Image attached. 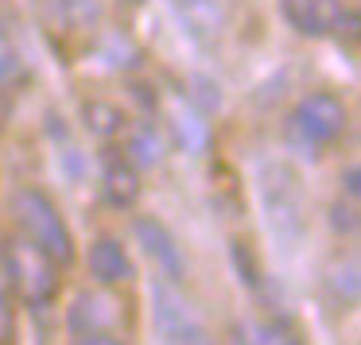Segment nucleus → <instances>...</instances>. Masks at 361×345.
Wrapping results in <instances>:
<instances>
[{"instance_id": "f257e3e1", "label": "nucleus", "mask_w": 361, "mask_h": 345, "mask_svg": "<svg viewBox=\"0 0 361 345\" xmlns=\"http://www.w3.org/2000/svg\"><path fill=\"white\" fill-rule=\"evenodd\" d=\"M257 198H260V218L272 237L276 249L295 252L307 233V202L295 171L283 159H264L257 163Z\"/></svg>"}, {"instance_id": "f03ea898", "label": "nucleus", "mask_w": 361, "mask_h": 345, "mask_svg": "<svg viewBox=\"0 0 361 345\" xmlns=\"http://www.w3.org/2000/svg\"><path fill=\"white\" fill-rule=\"evenodd\" d=\"M350 125V113H345V101L326 89H314V94L299 97V105L288 113L283 120V144L295 151L299 159L314 163L322 156V148L338 140Z\"/></svg>"}, {"instance_id": "7ed1b4c3", "label": "nucleus", "mask_w": 361, "mask_h": 345, "mask_svg": "<svg viewBox=\"0 0 361 345\" xmlns=\"http://www.w3.org/2000/svg\"><path fill=\"white\" fill-rule=\"evenodd\" d=\"M59 272L63 268L27 237H4L0 241V275L24 299L27 306H51L59 295Z\"/></svg>"}, {"instance_id": "20e7f679", "label": "nucleus", "mask_w": 361, "mask_h": 345, "mask_svg": "<svg viewBox=\"0 0 361 345\" xmlns=\"http://www.w3.org/2000/svg\"><path fill=\"white\" fill-rule=\"evenodd\" d=\"M12 218H16L20 233L32 244H39L59 268L74 264V237H71V229H66L63 213L51 202L47 190H39V187L16 190V194H12Z\"/></svg>"}, {"instance_id": "39448f33", "label": "nucleus", "mask_w": 361, "mask_h": 345, "mask_svg": "<svg viewBox=\"0 0 361 345\" xmlns=\"http://www.w3.org/2000/svg\"><path fill=\"white\" fill-rule=\"evenodd\" d=\"M148 299H152V322H156V334L164 345H214L198 310L183 299L179 283L164 280L156 272L148 283Z\"/></svg>"}, {"instance_id": "423d86ee", "label": "nucleus", "mask_w": 361, "mask_h": 345, "mask_svg": "<svg viewBox=\"0 0 361 345\" xmlns=\"http://www.w3.org/2000/svg\"><path fill=\"white\" fill-rule=\"evenodd\" d=\"M179 32L195 43L198 51H210L221 43L229 24V4L226 0H167Z\"/></svg>"}, {"instance_id": "0eeeda50", "label": "nucleus", "mask_w": 361, "mask_h": 345, "mask_svg": "<svg viewBox=\"0 0 361 345\" xmlns=\"http://www.w3.org/2000/svg\"><path fill=\"white\" fill-rule=\"evenodd\" d=\"M280 4V16L288 20V27H295L307 39H326L338 32L345 16L342 0H276Z\"/></svg>"}, {"instance_id": "6e6552de", "label": "nucleus", "mask_w": 361, "mask_h": 345, "mask_svg": "<svg viewBox=\"0 0 361 345\" xmlns=\"http://www.w3.org/2000/svg\"><path fill=\"white\" fill-rule=\"evenodd\" d=\"M136 241L144 244V252L152 256V264H156V272L164 275V280L183 283V275H187V260H183L179 241L171 237V229H167L164 221L152 218V213L136 218Z\"/></svg>"}, {"instance_id": "1a4fd4ad", "label": "nucleus", "mask_w": 361, "mask_h": 345, "mask_svg": "<svg viewBox=\"0 0 361 345\" xmlns=\"http://www.w3.org/2000/svg\"><path fill=\"white\" fill-rule=\"evenodd\" d=\"M167 125L175 132V144H179L187 156H206L214 144L210 136V120H206L202 109H195L190 97H171L167 101Z\"/></svg>"}, {"instance_id": "9d476101", "label": "nucleus", "mask_w": 361, "mask_h": 345, "mask_svg": "<svg viewBox=\"0 0 361 345\" xmlns=\"http://www.w3.org/2000/svg\"><path fill=\"white\" fill-rule=\"evenodd\" d=\"M102 194L113 210H133L140 198V175L128 163V156L105 148L102 151Z\"/></svg>"}, {"instance_id": "9b49d317", "label": "nucleus", "mask_w": 361, "mask_h": 345, "mask_svg": "<svg viewBox=\"0 0 361 345\" xmlns=\"http://www.w3.org/2000/svg\"><path fill=\"white\" fill-rule=\"evenodd\" d=\"M86 264H90V275L105 287H117V283H128L133 280V260H128L125 244L113 241V237H97L86 252Z\"/></svg>"}, {"instance_id": "f8f14e48", "label": "nucleus", "mask_w": 361, "mask_h": 345, "mask_svg": "<svg viewBox=\"0 0 361 345\" xmlns=\"http://www.w3.org/2000/svg\"><path fill=\"white\" fill-rule=\"evenodd\" d=\"M326 295L334 299V306L350 310L357 306V295H361V275H357V260L345 256V260H334L326 268Z\"/></svg>"}, {"instance_id": "ddd939ff", "label": "nucleus", "mask_w": 361, "mask_h": 345, "mask_svg": "<svg viewBox=\"0 0 361 345\" xmlns=\"http://www.w3.org/2000/svg\"><path fill=\"white\" fill-rule=\"evenodd\" d=\"M82 120H86V128L97 136V140H117V136L128 128L125 113H121L113 101H102V97L82 105Z\"/></svg>"}, {"instance_id": "4468645a", "label": "nucleus", "mask_w": 361, "mask_h": 345, "mask_svg": "<svg viewBox=\"0 0 361 345\" xmlns=\"http://www.w3.org/2000/svg\"><path fill=\"white\" fill-rule=\"evenodd\" d=\"M128 163L133 167H159L164 163V140H159L156 125L140 120V125L128 132Z\"/></svg>"}, {"instance_id": "2eb2a0df", "label": "nucleus", "mask_w": 361, "mask_h": 345, "mask_svg": "<svg viewBox=\"0 0 361 345\" xmlns=\"http://www.w3.org/2000/svg\"><path fill=\"white\" fill-rule=\"evenodd\" d=\"M229 264H233V272H237V283H241L245 291H252V295H260L264 280H260L257 256H252V249L245 241H229Z\"/></svg>"}, {"instance_id": "dca6fc26", "label": "nucleus", "mask_w": 361, "mask_h": 345, "mask_svg": "<svg viewBox=\"0 0 361 345\" xmlns=\"http://www.w3.org/2000/svg\"><path fill=\"white\" fill-rule=\"evenodd\" d=\"M330 229H334V233H342V237L357 233V202L338 198V202L330 206Z\"/></svg>"}, {"instance_id": "f3484780", "label": "nucleus", "mask_w": 361, "mask_h": 345, "mask_svg": "<svg viewBox=\"0 0 361 345\" xmlns=\"http://www.w3.org/2000/svg\"><path fill=\"white\" fill-rule=\"evenodd\" d=\"M16 78H20V51L8 35L0 32V86H8Z\"/></svg>"}, {"instance_id": "a211bd4d", "label": "nucleus", "mask_w": 361, "mask_h": 345, "mask_svg": "<svg viewBox=\"0 0 361 345\" xmlns=\"http://www.w3.org/2000/svg\"><path fill=\"white\" fill-rule=\"evenodd\" d=\"M257 341L260 345H303L288 326H280V322H264V326H257Z\"/></svg>"}, {"instance_id": "6ab92c4d", "label": "nucleus", "mask_w": 361, "mask_h": 345, "mask_svg": "<svg viewBox=\"0 0 361 345\" xmlns=\"http://www.w3.org/2000/svg\"><path fill=\"white\" fill-rule=\"evenodd\" d=\"M12 334H16V314H12V299L4 287V275H0V345H8Z\"/></svg>"}, {"instance_id": "aec40b11", "label": "nucleus", "mask_w": 361, "mask_h": 345, "mask_svg": "<svg viewBox=\"0 0 361 345\" xmlns=\"http://www.w3.org/2000/svg\"><path fill=\"white\" fill-rule=\"evenodd\" d=\"M78 345H125V341L109 330H86V334H78Z\"/></svg>"}, {"instance_id": "412c9836", "label": "nucleus", "mask_w": 361, "mask_h": 345, "mask_svg": "<svg viewBox=\"0 0 361 345\" xmlns=\"http://www.w3.org/2000/svg\"><path fill=\"white\" fill-rule=\"evenodd\" d=\"M342 182H345V198H350V202H357V194H361V171H357V163L345 167Z\"/></svg>"}, {"instance_id": "4be33fe9", "label": "nucleus", "mask_w": 361, "mask_h": 345, "mask_svg": "<svg viewBox=\"0 0 361 345\" xmlns=\"http://www.w3.org/2000/svg\"><path fill=\"white\" fill-rule=\"evenodd\" d=\"M226 345H257V341H252V337H249V326H241V322H237V326L229 330Z\"/></svg>"}, {"instance_id": "5701e85b", "label": "nucleus", "mask_w": 361, "mask_h": 345, "mask_svg": "<svg viewBox=\"0 0 361 345\" xmlns=\"http://www.w3.org/2000/svg\"><path fill=\"white\" fill-rule=\"evenodd\" d=\"M136 4H140V0H136Z\"/></svg>"}]
</instances>
